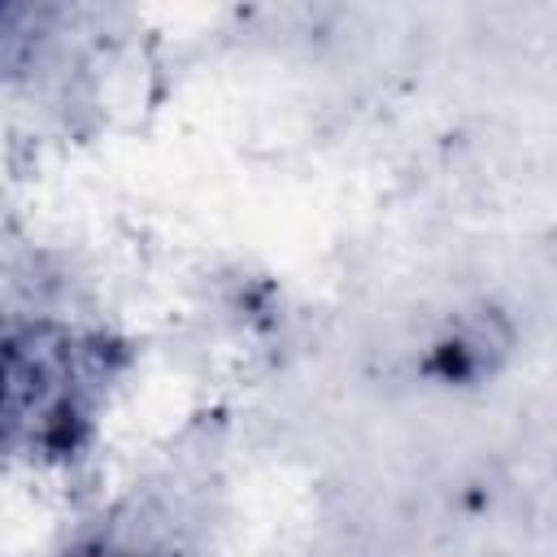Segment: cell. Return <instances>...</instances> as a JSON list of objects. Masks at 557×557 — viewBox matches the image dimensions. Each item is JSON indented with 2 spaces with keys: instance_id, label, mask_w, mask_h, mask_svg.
Masks as SVG:
<instances>
[{
  "instance_id": "obj_1",
  "label": "cell",
  "mask_w": 557,
  "mask_h": 557,
  "mask_svg": "<svg viewBox=\"0 0 557 557\" xmlns=\"http://www.w3.org/2000/svg\"><path fill=\"white\" fill-rule=\"evenodd\" d=\"M104 387L100 348L74 331H22L0 348V453L65 457Z\"/></svg>"
}]
</instances>
